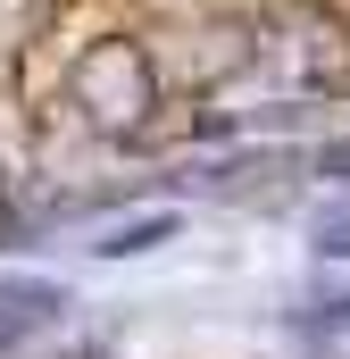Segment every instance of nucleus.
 <instances>
[{
    "label": "nucleus",
    "instance_id": "nucleus-1",
    "mask_svg": "<svg viewBox=\"0 0 350 359\" xmlns=\"http://www.w3.org/2000/svg\"><path fill=\"white\" fill-rule=\"evenodd\" d=\"M59 318H67V284H50V276H8V284H0V351L34 343V334L59 326Z\"/></svg>",
    "mask_w": 350,
    "mask_h": 359
},
{
    "label": "nucleus",
    "instance_id": "nucleus-4",
    "mask_svg": "<svg viewBox=\"0 0 350 359\" xmlns=\"http://www.w3.org/2000/svg\"><path fill=\"white\" fill-rule=\"evenodd\" d=\"M317 168H326V176H350V142H334V151H317Z\"/></svg>",
    "mask_w": 350,
    "mask_h": 359
},
{
    "label": "nucleus",
    "instance_id": "nucleus-3",
    "mask_svg": "<svg viewBox=\"0 0 350 359\" xmlns=\"http://www.w3.org/2000/svg\"><path fill=\"white\" fill-rule=\"evenodd\" d=\"M317 251L326 259H350V209H326L317 217Z\"/></svg>",
    "mask_w": 350,
    "mask_h": 359
},
{
    "label": "nucleus",
    "instance_id": "nucleus-2",
    "mask_svg": "<svg viewBox=\"0 0 350 359\" xmlns=\"http://www.w3.org/2000/svg\"><path fill=\"white\" fill-rule=\"evenodd\" d=\"M159 243H175V209H142V217L108 226L92 251H100V259H142V251H159Z\"/></svg>",
    "mask_w": 350,
    "mask_h": 359
}]
</instances>
